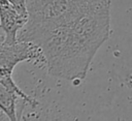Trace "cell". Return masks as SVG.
I'll use <instances>...</instances> for the list:
<instances>
[{
    "mask_svg": "<svg viewBox=\"0 0 132 121\" xmlns=\"http://www.w3.org/2000/svg\"><path fill=\"white\" fill-rule=\"evenodd\" d=\"M40 62L45 64L42 50L31 41H20L14 43L1 42L0 50V73L12 74L14 67L21 62Z\"/></svg>",
    "mask_w": 132,
    "mask_h": 121,
    "instance_id": "2",
    "label": "cell"
},
{
    "mask_svg": "<svg viewBox=\"0 0 132 121\" xmlns=\"http://www.w3.org/2000/svg\"><path fill=\"white\" fill-rule=\"evenodd\" d=\"M22 99L32 107L37 105V101L26 94L14 82L12 74L0 73V109L11 121H16V101Z\"/></svg>",
    "mask_w": 132,
    "mask_h": 121,
    "instance_id": "3",
    "label": "cell"
},
{
    "mask_svg": "<svg viewBox=\"0 0 132 121\" xmlns=\"http://www.w3.org/2000/svg\"><path fill=\"white\" fill-rule=\"evenodd\" d=\"M16 10H19L23 14H28L27 8V0H7Z\"/></svg>",
    "mask_w": 132,
    "mask_h": 121,
    "instance_id": "5",
    "label": "cell"
},
{
    "mask_svg": "<svg viewBox=\"0 0 132 121\" xmlns=\"http://www.w3.org/2000/svg\"><path fill=\"white\" fill-rule=\"evenodd\" d=\"M28 21V14L16 10L7 0H0V27L3 31L1 42L14 43L20 31Z\"/></svg>",
    "mask_w": 132,
    "mask_h": 121,
    "instance_id": "4",
    "label": "cell"
},
{
    "mask_svg": "<svg viewBox=\"0 0 132 121\" xmlns=\"http://www.w3.org/2000/svg\"><path fill=\"white\" fill-rule=\"evenodd\" d=\"M28 21L18 40L42 50L48 74L84 81L110 34V0H27Z\"/></svg>",
    "mask_w": 132,
    "mask_h": 121,
    "instance_id": "1",
    "label": "cell"
}]
</instances>
